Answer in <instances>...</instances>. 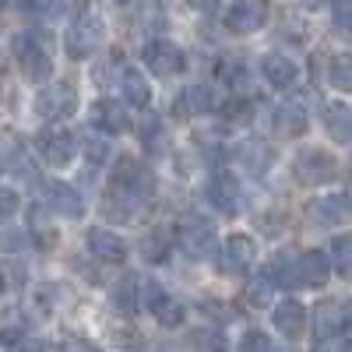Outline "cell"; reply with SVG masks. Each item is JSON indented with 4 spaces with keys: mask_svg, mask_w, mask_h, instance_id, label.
<instances>
[{
    "mask_svg": "<svg viewBox=\"0 0 352 352\" xmlns=\"http://www.w3.org/2000/svg\"><path fill=\"white\" fill-rule=\"evenodd\" d=\"M264 21H268V4H264V0H236V4L226 11V28L236 36L261 32Z\"/></svg>",
    "mask_w": 352,
    "mask_h": 352,
    "instance_id": "cell-12",
    "label": "cell"
},
{
    "mask_svg": "<svg viewBox=\"0 0 352 352\" xmlns=\"http://www.w3.org/2000/svg\"><path fill=\"white\" fill-rule=\"evenodd\" d=\"M261 74H264V81H268L272 88H292L296 78H300V67L292 64L289 56H282V53H264Z\"/></svg>",
    "mask_w": 352,
    "mask_h": 352,
    "instance_id": "cell-21",
    "label": "cell"
},
{
    "mask_svg": "<svg viewBox=\"0 0 352 352\" xmlns=\"http://www.w3.org/2000/svg\"><path fill=\"white\" fill-rule=\"evenodd\" d=\"M314 352H349V338L338 335V338H328V342H317Z\"/></svg>",
    "mask_w": 352,
    "mask_h": 352,
    "instance_id": "cell-38",
    "label": "cell"
},
{
    "mask_svg": "<svg viewBox=\"0 0 352 352\" xmlns=\"http://www.w3.org/2000/svg\"><path fill=\"white\" fill-rule=\"evenodd\" d=\"M300 8H307V11H317V8H324V0H296Z\"/></svg>",
    "mask_w": 352,
    "mask_h": 352,
    "instance_id": "cell-41",
    "label": "cell"
},
{
    "mask_svg": "<svg viewBox=\"0 0 352 352\" xmlns=\"http://www.w3.org/2000/svg\"><path fill=\"white\" fill-rule=\"evenodd\" d=\"M240 162L254 173V176H261L264 169L272 166V148L264 141H247L243 148H240Z\"/></svg>",
    "mask_w": 352,
    "mask_h": 352,
    "instance_id": "cell-30",
    "label": "cell"
},
{
    "mask_svg": "<svg viewBox=\"0 0 352 352\" xmlns=\"http://www.w3.org/2000/svg\"><path fill=\"white\" fill-rule=\"evenodd\" d=\"M113 4H116V8H138L141 0H113Z\"/></svg>",
    "mask_w": 352,
    "mask_h": 352,
    "instance_id": "cell-42",
    "label": "cell"
},
{
    "mask_svg": "<svg viewBox=\"0 0 352 352\" xmlns=\"http://www.w3.org/2000/svg\"><path fill=\"white\" fill-rule=\"evenodd\" d=\"M120 92H124V106H134V109H144L152 102V85L138 67L120 71Z\"/></svg>",
    "mask_w": 352,
    "mask_h": 352,
    "instance_id": "cell-22",
    "label": "cell"
},
{
    "mask_svg": "<svg viewBox=\"0 0 352 352\" xmlns=\"http://www.w3.org/2000/svg\"><path fill=\"white\" fill-rule=\"evenodd\" d=\"M14 60L21 67V74L32 81V85H46L53 74V60L43 46V39H36L32 32H21L14 36Z\"/></svg>",
    "mask_w": 352,
    "mask_h": 352,
    "instance_id": "cell-5",
    "label": "cell"
},
{
    "mask_svg": "<svg viewBox=\"0 0 352 352\" xmlns=\"http://www.w3.org/2000/svg\"><path fill=\"white\" fill-rule=\"evenodd\" d=\"M328 261L335 264V275L338 278H349V272H352V236H349V232H338V236L331 240Z\"/></svg>",
    "mask_w": 352,
    "mask_h": 352,
    "instance_id": "cell-29",
    "label": "cell"
},
{
    "mask_svg": "<svg viewBox=\"0 0 352 352\" xmlns=\"http://www.w3.org/2000/svg\"><path fill=\"white\" fill-rule=\"evenodd\" d=\"M190 8H197V11H212L215 8V0H187Z\"/></svg>",
    "mask_w": 352,
    "mask_h": 352,
    "instance_id": "cell-40",
    "label": "cell"
},
{
    "mask_svg": "<svg viewBox=\"0 0 352 352\" xmlns=\"http://www.w3.org/2000/svg\"><path fill=\"white\" fill-rule=\"evenodd\" d=\"M208 201L212 208H219L222 215H240L243 212V190H240V180L226 169H215L208 176Z\"/></svg>",
    "mask_w": 352,
    "mask_h": 352,
    "instance_id": "cell-9",
    "label": "cell"
},
{
    "mask_svg": "<svg viewBox=\"0 0 352 352\" xmlns=\"http://www.w3.org/2000/svg\"><path fill=\"white\" fill-rule=\"evenodd\" d=\"M109 303L113 310H120V314H138L141 310V278L134 272H124L120 278H113L109 282Z\"/></svg>",
    "mask_w": 352,
    "mask_h": 352,
    "instance_id": "cell-19",
    "label": "cell"
},
{
    "mask_svg": "<svg viewBox=\"0 0 352 352\" xmlns=\"http://www.w3.org/2000/svg\"><path fill=\"white\" fill-rule=\"evenodd\" d=\"M314 328L317 342H328V338H338L349 331V303L345 300H324L314 307V320H307Z\"/></svg>",
    "mask_w": 352,
    "mask_h": 352,
    "instance_id": "cell-8",
    "label": "cell"
},
{
    "mask_svg": "<svg viewBox=\"0 0 352 352\" xmlns=\"http://www.w3.org/2000/svg\"><path fill=\"white\" fill-rule=\"evenodd\" d=\"M307 127H310V113H307L303 99H285L275 109V131L282 138H300V134H307Z\"/></svg>",
    "mask_w": 352,
    "mask_h": 352,
    "instance_id": "cell-20",
    "label": "cell"
},
{
    "mask_svg": "<svg viewBox=\"0 0 352 352\" xmlns=\"http://www.w3.org/2000/svg\"><path fill=\"white\" fill-rule=\"evenodd\" d=\"M43 194H46V208L60 212L64 219H81L85 215V197H81L78 187H71L64 180H50L43 187Z\"/></svg>",
    "mask_w": 352,
    "mask_h": 352,
    "instance_id": "cell-16",
    "label": "cell"
},
{
    "mask_svg": "<svg viewBox=\"0 0 352 352\" xmlns=\"http://www.w3.org/2000/svg\"><path fill=\"white\" fill-rule=\"evenodd\" d=\"M324 127H328L331 141L349 144V141H352V109H349L345 102H331V106L324 109Z\"/></svg>",
    "mask_w": 352,
    "mask_h": 352,
    "instance_id": "cell-24",
    "label": "cell"
},
{
    "mask_svg": "<svg viewBox=\"0 0 352 352\" xmlns=\"http://www.w3.org/2000/svg\"><path fill=\"white\" fill-rule=\"evenodd\" d=\"M18 4H21L25 11H46V8L53 4V0H18Z\"/></svg>",
    "mask_w": 352,
    "mask_h": 352,
    "instance_id": "cell-39",
    "label": "cell"
},
{
    "mask_svg": "<svg viewBox=\"0 0 352 352\" xmlns=\"http://www.w3.org/2000/svg\"><path fill=\"white\" fill-rule=\"evenodd\" d=\"M88 113H92V127L102 131V134H124L131 127L127 106L116 102V99H96Z\"/></svg>",
    "mask_w": 352,
    "mask_h": 352,
    "instance_id": "cell-18",
    "label": "cell"
},
{
    "mask_svg": "<svg viewBox=\"0 0 352 352\" xmlns=\"http://www.w3.org/2000/svg\"><path fill=\"white\" fill-rule=\"evenodd\" d=\"M349 219V197L345 194H320L307 201V222L317 229H335Z\"/></svg>",
    "mask_w": 352,
    "mask_h": 352,
    "instance_id": "cell-11",
    "label": "cell"
},
{
    "mask_svg": "<svg viewBox=\"0 0 352 352\" xmlns=\"http://www.w3.org/2000/svg\"><path fill=\"white\" fill-rule=\"evenodd\" d=\"M173 240H176V247H180L190 261H204V257L215 254V226L208 219H201L197 212H190V215L180 219Z\"/></svg>",
    "mask_w": 352,
    "mask_h": 352,
    "instance_id": "cell-2",
    "label": "cell"
},
{
    "mask_svg": "<svg viewBox=\"0 0 352 352\" xmlns=\"http://www.w3.org/2000/svg\"><path fill=\"white\" fill-rule=\"evenodd\" d=\"M138 138L144 144V152L162 155L166 152V124H162V116L159 113H144L141 124H138Z\"/></svg>",
    "mask_w": 352,
    "mask_h": 352,
    "instance_id": "cell-23",
    "label": "cell"
},
{
    "mask_svg": "<svg viewBox=\"0 0 352 352\" xmlns=\"http://www.w3.org/2000/svg\"><path fill=\"white\" fill-rule=\"evenodd\" d=\"M257 257V243L254 236H247V232H232V236H226L222 250H219V272L226 275H243L250 264Z\"/></svg>",
    "mask_w": 352,
    "mask_h": 352,
    "instance_id": "cell-10",
    "label": "cell"
},
{
    "mask_svg": "<svg viewBox=\"0 0 352 352\" xmlns=\"http://www.w3.org/2000/svg\"><path fill=\"white\" fill-rule=\"evenodd\" d=\"M307 307L300 303V300H285V303H278L275 310H272V324H275V331L282 335V338H289V342H296V338H303V331H307Z\"/></svg>",
    "mask_w": 352,
    "mask_h": 352,
    "instance_id": "cell-17",
    "label": "cell"
},
{
    "mask_svg": "<svg viewBox=\"0 0 352 352\" xmlns=\"http://www.w3.org/2000/svg\"><path fill=\"white\" fill-rule=\"evenodd\" d=\"M155 180L134 155H120L116 166L109 169V184H106V197H102V212L109 222H127L134 215H141V208L152 201Z\"/></svg>",
    "mask_w": 352,
    "mask_h": 352,
    "instance_id": "cell-1",
    "label": "cell"
},
{
    "mask_svg": "<svg viewBox=\"0 0 352 352\" xmlns=\"http://www.w3.org/2000/svg\"><path fill=\"white\" fill-rule=\"evenodd\" d=\"M331 21L338 36L352 32V0H331Z\"/></svg>",
    "mask_w": 352,
    "mask_h": 352,
    "instance_id": "cell-34",
    "label": "cell"
},
{
    "mask_svg": "<svg viewBox=\"0 0 352 352\" xmlns=\"http://www.w3.org/2000/svg\"><path fill=\"white\" fill-rule=\"evenodd\" d=\"M4 4H8V0H0V8H4Z\"/></svg>",
    "mask_w": 352,
    "mask_h": 352,
    "instance_id": "cell-44",
    "label": "cell"
},
{
    "mask_svg": "<svg viewBox=\"0 0 352 352\" xmlns=\"http://www.w3.org/2000/svg\"><path fill=\"white\" fill-rule=\"evenodd\" d=\"M144 307L155 314V320H159L162 328H180V324H184V317H187L184 303H176L169 292H166L162 285H155V282L144 285Z\"/></svg>",
    "mask_w": 352,
    "mask_h": 352,
    "instance_id": "cell-15",
    "label": "cell"
},
{
    "mask_svg": "<svg viewBox=\"0 0 352 352\" xmlns=\"http://www.w3.org/2000/svg\"><path fill=\"white\" fill-rule=\"evenodd\" d=\"M78 106V88L71 81H46L39 85V96H36V116L46 124L56 120H67Z\"/></svg>",
    "mask_w": 352,
    "mask_h": 352,
    "instance_id": "cell-4",
    "label": "cell"
},
{
    "mask_svg": "<svg viewBox=\"0 0 352 352\" xmlns=\"http://www.w3.org/2000/svg\"><path fill=\"white\" fill-rule=\"evenodd\" d=\"M85 243H88V254H92L99 264H124L127 261V243L116 236L113 229L92 226V229H88V236H85Z\"/></svg>",
    "mask_w": 352,
    "mask_h": 352,
    "instance_id": "cell-14",
    "label": "cell"
},
{
    "mask_svg": "<svg viewBox=\"0 0 352 352\" xmlns=\"http://www.w3.org/2000/svg\"><path fill=\"white\" fill-rule=\"evenodd\" d=\"M236 352H268V338H264L261 331H247L236 345Z\"/></svg>",
    "mask_w": 352,
    "mask_h": 352,
    "instance_id": "cell-36",
    "label": "cell"
},
{
    "mask_svg": "<svg viewBox=\"0 0 352 352\" xmlns=\"http://www.w3.org/2000/svg\"><path fill=\"white\" fill-rule=\"evenodd\" d=\"M39 152H43V162H50L53 169H64V166H71V159L78 152V138L64 127H46L39 134Z\"/></svg>",
    "mask_w": 352,
    "mask_h": 352,
    "instance_id": "cell-13",
    "label": "cell"
},
{
    "mask_svg": "<svg viewBox=\"0 0 352 352\" xmlns=\"http://www.w3.org/2000/svg\"><path fill=\"white\" fill-rule=\"evenodd\" d=\"M102 36H106V25L96 11H81L71 28H67V36H64V50L71 60H88L99 46H102Z\"/></svg>",
    "mask_w": 352,
    "mask_h": 352,
    "instance_id": "cell-3",
    "label": "cell"
},
{
    "mask_svg": "<svg viewBox=\"0 0 352 352\" xmlns=\"http://www.w3.org/2000/svg\"><path fill=\"white\" fill-rule=\"evenodd\" d=\"M0 173H4V162H0Z\"/></svg>",
    "mask_w": 352,
    "mask_h": 352,
    "instance_id": "cell-45",
    "label": "cell"
},
{
    "mask_svg": "<svg viewBox=\"0 0 352 352\" xmlns=\"http://www.w3.org/2000/svg\"><path fill=\"white\" fill-rule=\"evenodd\" d=\"M78 148L85 152V159H88V166H102L106 159H109V141H106V134L102 131H85V138L78 141Z\"/></svg>",
    "mask_w": 352,
    "mask_h": 352,
    "instance_id": "cell-27",
    "label": "cell"
},
{
    "mask_svg": "<svg viewBox=\"0 0 352 352\" xmlns=\"http://www.w3.org/2000/svg\"><path fill=\"white\" fill-rule=\"evenodd\" d=\"M0 292H4V278H0Z\"/></svg>",
    "mask_w": 352,
    "mask_h": 352,
    "instance_id": "cell-43",
    "label": "cell"
},
{
    "mask_svg": "<svg viewBox=\"0 0 352 352\" xmlns=\"http://www.w3.org/2000/svg\"><path fill=\"white\" fill-rule=\"evenodd\" d=\"M141 60L155 78H176V74H184V67H187V53L176 43H169V39H152L148 46H144Z\"/></svg>",
    "mask_w": 352,
    "mask_h": 352,
    "instance_id": "cell-7",
    "label": "cell"
},
{
    "mask_svg": "<svg viewBox=\"0 0 352 352\" xmlns=\"http://www.w3.org/2000/svg\"><path fill=\"white\" fill-rule=\"evenodd\" d=\"M292 176L303 184V187H324L331 180H338V159L324 148H307L296 155L292 162Z\"/></svg>",
    "mask_w": 352,
    "mask_h": 352,
    "instance_id": "cell-6",
    "label": "cell"
},
{
    "mask_svg": "<svg viewBox=\"0 0 352 352\" xmlns=\"http://www.w3.org/2000/svg\"><path fill=\"white\" fill-rule=\"evenodd\" d=\"M141 254H144V261L162 264V261L173 254V232H169V229L148 232V236H144V243H141Z\"/></svg>",
    "mask_w": 352,
    "mask_h": 352,
    "instance_id": "cell-28",
    "label": "cell"
},
{
    "mask_svg": "<svg viewBox=\"0 0 352 352\" xmlns=\"http://www.w3.org/2000/svg\"><path fill=\"white\" fill-rule=\"evenodd\" d=\"M328 81L338 88V92H349V88H352V56H349V53H338V56H331Z\"/></svg>",
    "mask_w": 352,
    "mask_h": 352,
    "instance_id": "cell-32",
    "label": "cell"
},
{
    "mask_svg": "<svg viewBox=\"0 0 352 352\" xmlns=\"http://www.w3.org/2000/svg\"><path fill=\"white\" fill-rule=\"evenodd\" d=\"M222 116L229 124H250L254 120V102L250 99H229L222 106Z\"/></svg>",
    "mask_w": 352,
    "mask_h": 352,
    "instance_id": "cell-33",
    "label": "cell"
},
{
    "mask_svg": "<svg viewBox=\"0 0 352 352\" xmlns=\"http://www.w3.org/2000/svg\"><path fill=\"white\" fill-rule=\"evenodd\" d=\"M215 81H219V85H226V88H232V92H240V88H247V81H250L247 64L240 60V56L226 53L222 60H219V67H215Z\"/></svg>",
    "mask_w": 352,
    "mask_h": 352,
    "instance_id": "cell-25",
    "label": "cell"
},
{
    "mask_svg": "<svg viewBox=\"0 0 352 352\" xmlns=\"http://www.w3.org/2000/svg\"><path fill=\"white\" fill-rule=\"evenodd\" d=\"M8 162H11V173H18L21 180H36V159H32V152H28L21 141H14L8 148Z\"/></svg>",
    "mask_w": 352,
    "mask_h": 352,
    "instance_id": "cell-31",
    "label": "cell"
},
{
    "mask_svg": "<svg viewBox=\"0 0 352 352\" xmlns=\"http://www.w3.org/2000/svg\"><path fill=\"white\" fill-rule=\"evenodd\" d=\"M272 282L264 278V275H257V278H250L243 289H240V303L247 307V310H268L272 307Z\"/></svg>",
    "mask_w": 352,
    "mask_h": 352,
    "instance_id": "cell-26",
    "label": "cell"
},
{
    "mask_svg": "<svg viewBox=\"0 0 352 352\" xmlns=\"http://www.w3.org/2000/svg\"><path fill=\"white\" fill-rule=\"evenodd\" d=\"M18 208H21V197L8 187H0V219H11Z\"/></svg>",
    "mask_w": 352,
    "mask_h": 352,
    "instance_id": "cell-37",
    "label": "cell"
},
{
    "mask_svg": "<svg viewBox=\"0 0 352 352\" xmlns=\"http://www.w3.org/2000/svg\"><path fill=\"white\" fill-rule=\"evenodd\" d=\"M0 352H39L32 338H25L21 331H4V338H0Z\"/></svg>",
    "mask_w": 352,
    "mask_h": 352,
    "instance_id": "cell-35",
    "label": "cell"
}]
</instances>
